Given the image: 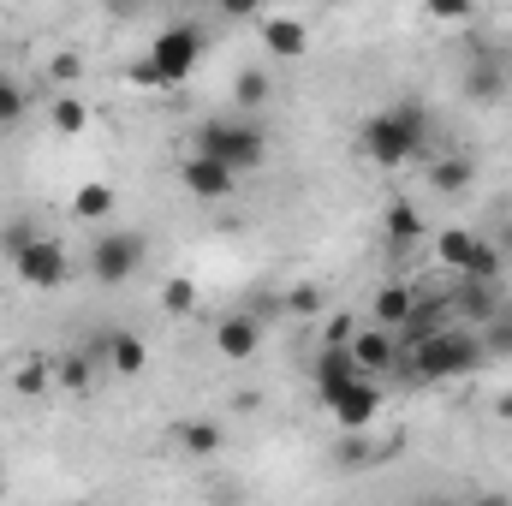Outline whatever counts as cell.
Masks as SVG:
<instances>
[{"mask_svg":"<svg viewBox=\"0 0 512 506\" xmlns=\"http://www.w3.org/2000/svg\"><path fill=\"white\" fill-rule=\"evenodd\" d=\"M256 36H262V48H268L274 60H298V54L310 48L304 18H286V12H262V18H256Z\"/></svg>","mask_w":512,"mask_h":506,"instance_id":"10","label":"cell"},{"mask_svg":"<svg viewBox=\"0 0 512 506\" xmlns=\"http://www.w3.org/2000/svg\"><path fill=\"white\" fill-rule=\"evenodd\" d=\"M501 90H507V66H501L495 54H477L471 72H465V96H471V102H495Z\"/></svg>","mask_w":512,"mask_h":506,"instance_id":"17","label":"cell"},{"mask_svg":"<svg viewBox=\"0 0 512 506\" xmlns=\"http://www.w3.org/2000/svg\"><path fill=\"white\" fill-rule=\"evenodd\" d=\"M387 233H393L399 245L423 239V215H417V203H387Z\"/></svg>","mask_w":512,"mask_h":506,"instance_id":"24","label":"cell"},{"mask_svg":"<svg viewBox=\"0 0 512 506\" xmlns=\"http://www.w3.org/2000/svg\"><path fill=\"white\" fill-rule=\"evenodd\" d=\"M429 143V108L423 102H393V108H376L364 126H358V155L376 161V167H405L417 161Z\"/></svg>","mask_w":512,"mask_h":506,"instance_id":"2","label":"cell"},{"mask_svg":"<svg viewBox=\"0 0 512 506\" xmlns=\"http://www.w3.org/2000/svg\"><path fill=\"white\" fill-rule=\"evenodd\" d=\"M137 268H143V239L137 233L108 227L102 239H90V280L96 286H126Z\"/></svg>","mask_w":512,"mask_h":506,"instance_id":"5","label":"cell"},{"mask_svg":"<svg viewBox=\"0 0 512 506\" xmlns=\"http://www.w3.org/2000/svg\"><path fill=\"white\" fill-rule=\"evenodd\" d=\"M161 310H167V316H191V310H197V280L173 274V280L161 286Z\"/></svg>","mask_w":512,"mask_h":506,"instance_id":"25","label":"cell"},{"mask_svg":"<svg viewBox=\"0 0 512 506\" xmlns=\"http://www.w3.org/2000/svg\"><path fill=\"white\" fill-rule=\"evenodd\" d=\"M489 364V346L477 340V334H465V328H435V334H423L417 346H399V376H411V381H465V376H477Z\"/></svg>","mask_w":512,"mask_h":506,"instance_id":"1","label":"cell"},{"mask_svg":"<svg viewBox=\"0 0 512 506\" xmlns=\"http://www.w3.org/2000/svg\"><path fill=\"white\" fill-rule=\"evenodd\" d=\"M483 346H489V352H501V358H507V352H512V322H501V328H489V340H483Z\"/></svg>","mask_w":512,"mask_h":506,"instance_id":"33","label":"cell"},{"mask_svg":"<svg viewBox=\"0 0 512 506\" xmlns=\"http://www.w3.org/2000/svg\"><path fill=\"white\" fill-rule=\"evenodd\" d=\"M48 120H54V131H66V137H78V131L90 126V108H84V96H72V90H60V96H54V108H48Z\"/></svg>","mask_w":512,"mask_h":506,"instance_id":"21","label":"cell"},{"mask_svg":"<svg viewBox=\"0 0 512 506\" xmlns=\"http://www.w3.org/2000/svg\"><path fill=\"white\" fill-rule=\"evenodd\" d=\"M0 506H6V477H0Z\"/></svg>","mask_w":512,"mask_h":506,"instance_id":"36","label":"cell"},{"mask_svg":"<svg viewBox=\"0 0 512 506\" xmlns=\"http://www.w3.org/2000/svg\"><path fill=\"white\" fill-rule=\"evenodd\" d=\"M221 441H227V435H221L215 423H203V417L179 423V447H185L191 459H215V453H221Z\"/></svg>","mask_w":512,"mask_h":506,"instance_id":"20","label":"cell"},{"mask_svg":"<svg viewBox=\"0 0 512 506\" xmlns=\"http://www.w3.org/2000/svg\"><path fill=\"white\" fill-rule=\"evenodd\" d=\"M215 352H221L227 364H251L256 352H262V322H256L251 310L221 316V322H215Z\"/></svg>","mask_w":512,"mask_h":506,"instance_id":"8","label":"cell"},{"mask_svg":"<svg viewBox=\"0 0 512 506\" xmlns=\"http://www.w3.org/2000/svg\"><path fill=\"white\" fill-rule=\"evenodd\" d=\"M352 381H370L352 364V346H322V358H316V393H322V405H328L340 387H352Z\"/></svg>","mask_w":512,"mask_h":506,"instance_id":"12","label":"cell"},{"mask_svg":"<svg viewBox=\"0 0 512 506\" xmlns=\"http://www.w3.org/2000/svg\"><path fill=\"white\" fill-rule=\"evenodd\" d=\"M495 245H501V256H512V221L501 227V233H495Z\"/></svg>","mask_w":512,"mask_h":506,"instance_id":"34","label":"cell"},{"mask_svg":"<svg viewBox=\"0 0 512 506\" xmlns=\"http://www.w3.org/2000/svg\"><path fill=\"white\" fill-rule=\"evenodd\" d=\"M72 215H78L84 227H108V221H114V185H102V179L78 185V191H72Z\"/></svg>","mask_w":512,"mask_h":506,"instance_id":"16","label":"cell"},{"mask_svg":"<svg viewBox=\"0 0 512 506\" xmlns=\"http://www.w3.org/2000/svg\"><path fill=\"white\" fill-rule=\"evenodd\" d=\"M24 108H30V96H24V84H18V78H0V126H12V120H24Z\"/></svg>","mask_w":512,"mask_h":506,"instance_id":"27","label":"cell"},{"mask_svg":"<svg viewBox=\"0 0 512 506\" xmlns=\"http://www.w3.org/2000/svg\"><path fill=\"white\" fill-rule=\"evenodd\" d=\"M477 239H483V233H471V227H447V233H435V262H441L453 280H465V268H471V256H477Z\"/></svg>","mask_w":512,"mask_h":506,"instance_id":"14","label":"cell"},{"mask_svg":"<svg viewBox=\"0 0 512 506\" xmlns=\"http://www.w3.org/2000/svg\"><path fill=\"white\" fill-rule=\"evenodd\" d=\"M286 310H292V316H304V322H310V316H316V310H322V292H316V286H292V292H286Z\"/></svg>","mask_w":512,"mask_h":506,"instance_id":"28","label":"cell"},{"mask_svg":"<svg viewBox=\"0 0 512 506\" xmlns=\"http://www.w3.org/2000/svg\"><path fill=\"white\" fill-rule=\"evenodd\" d=\"M108 370H114V381H137L149 370V346H143L131 328H114V334H108Z\"/></svg>","mask_w":512,"mask_h":506,"instance_id":"13","label":"cell"},{"mask_svg":"<svg viewBox=\"0 0 512 506\" xmlns=\"http://www.w3.org/2000/svg\"><path fill=\"white\" fill-rule=\"evenodd\" d=\"M328 411H334V423H340V429L364 435V429L382 417V387H376V381H352V387H340V393L328 399Z\"/></svg>","mask_w":512,"mask_h":506,"instance_id":"7","label":"cell"},{"mask_svg":"<svg viewBox=\"0 0 512 506\" xmlns=\"http://www.w3.org/2000/svg\"><path fill=\"white\" fill-rule=\"evenodd\" d=\"M501 268H507V256L495 239H477V256H471V268H465V280L471 286H489V280H501Z\"/></svg>","mask_w":512,"mask_h":506,"instance_id":"22","label":"cell"},{"mask_svg":"<svg viewBox=\"0 0 512 506\" xmlns=\"http://www.w3.org/2000/svg\"><path fill=\"white\" fill-rule=\"evenodd\" d=\"M358 340V322L352 316H328L322 322V346H352Z\"/></svg>","mask_w":512,"mask_h":506,"instance_id":"29","label":"cell"},{"mask_svg":"<svg viewBox=\"0 0 512 506\" xmlns=\"http://www.w3.org/2000/svg\"><path fill=\"white\" fill-rule=\"evenodd\" d=\"M48 72H54V84H72V78L84 72V60H78V54H60V60H54Z\"/></svg>","mask_w":512,"mask_h":506,"instance_id":"31","label":"cell"},{"mask_svg":"<svg viewBox=\"0 0 512 506\" xmlns=\"http://www.w3.org/2000/svg\"><path fill=\"white\" fill-rule=\"evenodd\" d=\"M352 364L364 370V376H393V364H399V340L382 334V328H358V340H352Z\"/></svg>","mask_w":512,"mask_h":506,"instance_id":"11","label":"cell"},{"mask_svg":"<svg viewBox=\"0 0 512 506\" xmlns=\"http://www.w3.org/2000/svg\"><path fill=\"white\" fill-rule=\"evenodd\" d=\"M12 387H18V393H48V387H54V364H42V358H24V364L12 370Z\"/></svg>","mask_w":512,"mask_h":506,"instance_id":"26","label":"cell"},{"mask_svg":"<svg viewBox=\"0 0 512 506\" xmlns=\"http://www.w3.org/2000/svg\"><path fill=\"white\" fill-rule=\"evenodd\" d=\"M429 18H435V24H459V18H471V6L447 0V6H429Z\"/></svg>","mask_w":512,"mask_h":506,"instance_id":"32","label":"cell"},{"mask_svg":"<svg viewBox=\"0 0 512 506\" xmlns=\"http://www.w3.org/2000/svg\"><path fill=\"white\" fill-rule=\"evenodd\" d=\"M268 96H274V78H268L262 66H245V72L233 78V108H239L245 120H251V114L262 108V102H268Z\"/></svg>","mask_w":512,"mask_h":506,"instance_id":"19","label":"cell"},{"mask_svg":"<svg viewBox=\"0 0 512 506\" xmlns=\"http://www.w3.org/2000/svg\"><path fill=\"white\" fill-rule=\"evenodd\" d=\"M54 381H60L66 393H90V387H96V370H90L84 352H66V358L54 364Z\"/></svg>","mask_w":512,"mask_h":506,"instance_id":"23","label":"cell"},{"mask_svg":"<svg viewBox=\"0 0 512 506\" xmlns=\"http://www.w3.org/2000/svg\"><path fill=\"white\" fill-rule=\"evenodd\" d=\"M30 239H36V227H24V221H12V227H6V233H0V251H6V262H12V256L24 251V245H30Z\"/></svg>","mask_w":512,"mask_h":506,"instance_id":"30","label":"cell"},{"mask_svg":"<svg viewBox=\"0 0 512 506\" xmlns=\"http://www.w3.org/2000/svg\"><path fill=\"white\" fill-rule=\"evenodd\" d=\"M429 179H435V191L459 197V191H471V185H477V161H471V155H441V161L429 167Z\"/></svg>","mask_w":512,"mask_h":506,"instance_id":"18","label":"cell"},{"mask_svg":"<svg viewBox=\"0 0 512 506\" xmlns=\"http://www.w3.org/2000/svg\"><path fill=\"white\" fill-rule=\"evenodd\" d=\"M471 506H512L507 495H483V501H471Z\"/></svg>","mask_w":512,"mask_h":506,"instance_id":"35","label":"cell"},{"mask_svg":"<svg viewBox=\"0 0 512 506\" xmlns=\"http://www.w3.org/2000/svg\"><path fill=\"white\" fill-rule=\"evenodd\" d=\"M411 316H417L411 286H382V292H376V328H382V334H393V340H399Z\"/></svg>","mask_w":512,"mask_h":506,"instance_id":"15","label":"cell"},{"mask_svg":"<svg viewBox=\"0 0 512 506\" xmlns=\"http://www.w3.org/2000/svg\"><path fill=\"white\" fill-rule=\"evenodd\" d=\"M197 60H203V30L197 24H167L149 42V54L131 66V84H143V90H179L197 72Z\"/></svg>","mask_w":512,"mask_h":506,"instance_id":"3","label":"cell"},{"mask_svg":"<svg viewBox=\"0 0 512 506\" xmlns=\"http://www.w3.org/2000/svg\"><path fill=\"white\" fill-rule=\"evenodd\" d=\"M12 268H18V286H30V292H60V286L72 280L66 245H60V239H42V233L12 256Z\"/></svg>","mask_w":512,"mask_h":506,"instance_id":"6","label":"cell"},{"mask_svg":"<svg viewBox=\"0 0 512 506\" xmlns=\"http://www.w3.org/2000/svg\"><path fill=\"white\" fill-rule=\"evenodd\" d=\"M435 506H459V501H435Z\"/></svg>","mask_w":512,"mask_h":506,"instance_id":"37","label":"cell"},{"mask_svg":"<svg viewBox=\"0 0 512 506\" xmlns=\"http://www.w3.org/2000/svg\"><path fill=\"white\" fill-rule=\"evenodd\" d=\"M179 185H185L197 203H227V197L239 191V173H227V167H215V161H203V155H185Z\"/></svg>","mask_w":512,"mask_h":506,"instance_id":"9","label":"cell"},{"mask_svg":"<svg viewBox=\"0 0 512 506\" xmlns=\"http://www.w3.org/2000/svg\"><path fill=\"white\" fill-rule=\"evenodd\" d=\"M191 155H203V161H215L227 173H251V167L268 161V137L245 114H215V120L197 126V149Z\"/></svg>","mask_w":512,"mask_h":506,"instance_id":"4","label":"cell"}]
</instances>
